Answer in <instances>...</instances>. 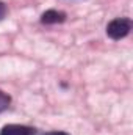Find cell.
Wrapping results in <instances>:
<instances>
[{"label":"cell","instance_id":"obj_1","mask_svg":"<svg viewBox=\"0 0 133 135\" xmlns=\"http://www.w3.org/2000/svg\"><path fill=\"white\" fill-rule=\"evenodd\" d=\"M130 30H132V21L129 17H116L106 25V35L114 41L125 38L130 33Z\"/></svg>","mask_w":133,"mask_h":135},{"label":"cell","instance_id":"obj_2","mask_svg":"<svg viewBox=\"0 0 133 135\" xmlns=\"http://www.w3.org/2000/svg\"><path fill=\"white\" fill-rule=\"evenodd\" d=\"M0 135H36V129L24 124H6L2 127Z\"/></svg>","mask_w":133,"mask_h":135},{"label":"cell","instance_id":"obj_3","mask_svg":"<svg viewBox=\"0 0 133 135\" xmlns=\"http://www.w3.org/2000/svg\"><path fill=\"white\" fill-rule=\"evenodd\" d=\"M66 13L58 11V9H47L41 16V24L44 25H53V24H63L66 21Z\"/></svg>","mask_w":133,"mask_h":135},{"label":"cell","instance_id":"obj_4","mask_svg":"<svg viewBox=\"0 0 133 135\" xmlns=\"http://www.w3.org/2000/svg\"><path fill=\"white\" fill-rule=\"evenodd\" d=\"M9 104H11V98H9V94L0 90V113H3L5 110H8Z\"/></svg>","mask_w":133,"mask_h":135},{"label":"cell","instance_id":"obj_5","mask_svg":"<svg viewBox=\"0 0 133 135\" xmlns=\"http://www.w3.org/2000/svg\"><path fill=\"white\" fill-rule=\"evenodd\" d=\"M6 13H8V8H6V5H5L3 2H0V21H3V19H5Z\"/></svg>","mask_w":133,"mask_h":135},{"label":"cell","instance_id":"obj_6","mask_svg":"<svg viewBox=\"0 0 133 135\" xmlns=\"http://www.w3.org/2000/svg\"><path fill=\"white\" fill-rule=\"evenodd\" d=\"M42 135H69L67 132H63V131H50V132H45Z\"/></svg>","mask_w":133,"mask_h":135}]
</instances>
